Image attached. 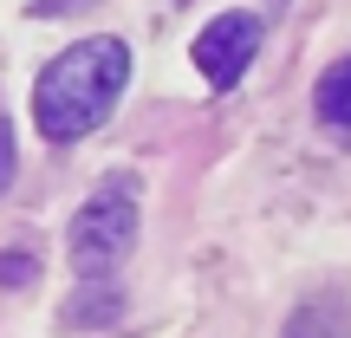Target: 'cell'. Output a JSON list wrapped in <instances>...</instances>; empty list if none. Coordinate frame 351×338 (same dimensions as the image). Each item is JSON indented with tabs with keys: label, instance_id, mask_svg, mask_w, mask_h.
Wrapping results in <instances>:
<instances>
[{
	"label": "cell",
	"instance_id": "obj_3",
	"mask_svg": "<svg viewBox=\"0 0 351 338\" xmlns=\"http://www.w3.org/2000/svg\"><path fill=\"white\" fill-rule=\"evenodd\" d=\"M261 13H215L208 26L195 33V65H202V78H208L215 91H228L241 72L254 65V52H261Z\"/></svg>",
	"mask_w": 351,
	"mask_h": 338
},
{
	"label": "cell",
	"instance_id": "obj_6",
	"mask_svg": "<svg viewBox=\"0 0 351 338\" xmlns=\"http://www.w3.org/2000/svg\"><path fill=\"white\" fill-rule=\"evenodd\" d=\"M26 280H39V254L0 248V287H26Z\"/></svg>",
	"mask_w": 351,
	"mask_h": 338
},
{
	"label": "cell",
	"instance_id": "obj_8",
	"mask_svg": "<svg viewBox=\"0 0 351 338\" xmlns=\"http://www.w3.org/2000/svg\"><path fill=\"white\" fill-rule=\"evenodd\" d=\"M13 182V124L0 117V189Z\"/></svg>",
	"mask_w": 351,
	"mask_h": 338
},
{
	"label": "cell",
	"instance_id": "obj_4",
	"mask_svg": "<svg viewBox=\"0 0 351 338\" xmlns=\"http://www.w3.org/2000/svg\"><path fill=\"white\" fill-rule=\"evenodd\" d=\"M313 111H319V124L351 130V52H345V59H332L326 72H319V85H313Z\"/></svg>",
	"mask_w": 351,
	"mask_h": 338
},
{
	"label": "cell",
	"instance_id": "obj_2",
	"mask_svg": "<svg viewBox=\"0 0 351 338\" xmlns=\"http://www.w3.org/2000/svg\"><path fill=\"white\" fill-rule=\"evenodd\" d=\"M137 189H130V176H111L104 189H91V202L72 215V228H65V254H72L78 280H111L117 267H124V254L137 248Z\"/></svg>",
	"mask_w": 351,
	"mask_h": 338
},
{
	"label": "cell",
	"instance_id": "obj_7",
	"mask_svg": "<svg viewBox=\"0 0 351 338\" xmlns=\"http://www.w3.org/2000/svg\"><path fill=\"white\" fill-rule=\"evenodd\" d=\"M85 7H98V0H33V20H65V13H85Z\"/></svg>",
	"mask_w": 351,
	"mask_h": 338
},
{
	"label": "cell",
	"instance_id": "obj_9",
	"mask_svg": "<svg viewBox=\"0 0 351 338\" xmlns=\"http://www.w3.org/2000/svg\"><path fill=\"white\" fill-rule=\"evenodd\" d=\"M274 7H287V0H274Z\"/></svg>",
	"mask_w": 351,
	"mask_h": 338
},
{
	"label": "cell",
	"instance_id": "obj_1",
	"mask_svg": "<svg viewBox=\"0 0 351 338\" xmlns=\"http://www.w3.org/2000/svg\"><path fill=\"white\" fill-rule=\"evenodd\" d=\"M130 85V46L117 33H98V39H78L65 46L46 72L33 78V124L46 143H78L117 111Z\"/></svg>",
	"mask_w": 351,
	"mask_h": 338
},
{
	"label": "cell",
	"instance_id": "obj_5",
	"mask_svg": "<svg viewBox=\"0 0 351 338\" xmlns=\"http://www.w3.org/2000/svg\"><path fill=\"white\" fill-rule=\"evenodd\" d=\"M124 313V293L111 287V280H85V287L72 293V300H65V326H111V319Z\"/></svg>",
	"mask_w": 351,
	"mask_h": 338
}]
</instances>
